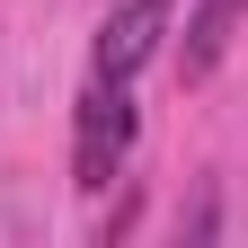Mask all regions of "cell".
Returning <instances> with one entry per match:
<instances>
[{"mask_svg":"<svg viewBox=\"0 0 248 248\" xmlns=\"http://www.w3.org/2000/svg\"><path fill=\"white\" fill-rule=\"evenodd\" d=\"M239 18H248V0H195V18H186V53H177V71H186V80H204L213 62L231 53Z\"/></svg>","mask_w":248,"mask_h":248,"instance_id":"cell-3","label":"cell"},{"mask_svg":"<svg viewBox=\"0 0 248 248\" xmlns=\"http://www.w3.org/2000/svg\"><path fill=\"white\" fill-rule=\"evenodd\" d=\"M160 36H169V0H124V9L98 27V71L107 80H133L151 53H160Z\"/></svg>","mask_w":248,"mask_h":248,"instance_id":"cell-2","label":"cell"},{"mask_svg":"<svg viewBox=\"0 0 248 248\" xmlns=\"http://www.w3.org/2000/svg\"><path fill=\"white\" fill-rule=\"evenodd\" d=\"M124 151H133V98H124V80H89L80 98V133H71V177L80 186H115Z\"/></svg>","mask_w":248,"mask_h":248,"instance_id":"cell-1","label":"cell"}]
</instances>
